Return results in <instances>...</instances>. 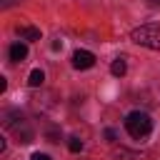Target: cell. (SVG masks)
I'll return each mask as SVG.
<instances>
[{"label":"cell","instance_id":"obj_10","mask_svg":"<svg viewBox=\"0 0 160 160\" xmlns=\"http://www.w3.org/2000/svg\"><path fill=\"white\" fill-rule=\"evenodd\" d=\"M105 138L112 142V140H115V130H105Z\"/></svg>","mask_w":160,"mask_h":160},{"label":"cell","instance_id":"obj_1","mask_svg":"<svg viewBox=\"0 0 160 160\" xmlns=\"http://www.w3.org/2000/svg\"><path fill=\"white\" fill-rule=\"evenodd\" d=\"M125 130L130 132V138L142 140V138H148V135H150V130H152V120H150V115H148V112L132 110V112L125 118Z\"/></svg>","mask_w":160,"mask_h":160},{"label":"cell","instance_id":"obj_8","mask_svg":"<svg viewBox=\"0 0 160 160\" xmlns=\"http://www.w3.org/2000/svg\"><path fill=\"white\" fill-rule=\"evenodd\" d=\"M68 148H70V152H80V150H82V140L70 138V140H68Z\"/></svg>","mask_w":160,"mask_h":160},{"label":"cell","instance_id":"obj_11","mask_svg":"<svg viewBox=\"0 0 160 160\" xmlns=\"http://www.w3.org/2000/svg\"><path fill=\"white\" fill-rule=\"evenodd\" d=\"M150 2H155V5H160V0H150Z\"/></svg>","mask_w":160,"mask_h":160},{"label":"cell","instance_id":"obj_6","mask_svg":"<svg viewBox=\"0 0 160 160\" xmlns=\"http://www.w3.org/2000/svg\"><path fill=\"white\" fill-rule=\"evenodd\" d=\"M110 72H112V75H118V78H122V75L128 72L125 58H118V60H112V65H110Z\"/></svg>","mask_w":160,"mask_h":160},{"label":"cell","instance_id":"obj_5","mask_svg":"<svg viewBox=\"0 0 160 160\" xmlns=\"http://www.w3.org/2000/svg\"><path fill=\"white\" fill-rule=\"evenodd\" d=\"M18 32H20V38H25V40H40V30H38V28L22 25V28H18Z\"/></svg>","mask_w":160,"mask_h":160},{"label":"cell","instance_id":"obj_9","mask_svg":"<svg viewBox=\"0 0 160 160\" xmlns=\"http://www.w3.org/2000/svg\"><path fill=\"white\" fill-rule=\"evenodd\" d=\"M30 160H50V155H45V152H32Z\"/></svg>","mask_w":160,"mask_h":160},{"label":"cell","instance_id":"obj_2","mask_svg":"<svg viewBox=\"0 0 160 160\" xmlns=\"http://www.w3.org/2000/svg\"><path fill=\"white\" fill-rule=\"evenodd\" d=\"M132 42L142 45V48H150V50H160V25L158 22H145L140 28L132 30Z\"/></svg>","mask_w":160,"mask_h":160},{"label":"cell","instance_id":"obj_4","mask_svg":"<svg viewBox=\"0 0 160 160\" xmlns=\"http://www.w3.org/2000/svg\"><path fill=\"white\" fill-rule=\"evenodd\" d=\"M28 58V45L25 42H12L10 45V60L12 62H22Z\"/></svg>","mask_w":160,"mask_h":160},{"label":"cell","instance_id":"obj_7","mask_svg":"<svg viewBox=\"0 0 160 160\" xmlns=\"http://www.w3.org/2000/svg\"><path fill=\"white\" fill-rule=\"evenodd\" d=\"M42 80H45V72H42V70H32V72H30V78H28V82H30L32 88L42 85Z\"/></svg>","mask_w":160,"mask_h":160},{"label":"cell","instance_id":"obj_3","mask_svg":"<svg viewBox=\"0 0 160 160\" xmlns=\"http://www.w3.org/2000/svg\"><path fill=\"white\" fill-rule=\"evenodd\" d=\"M92 65H95V55L90 50H75V55H72V68L75 70H88Z\"/></svg>","mask_w":160,"mask_h":160}]
</instances>
